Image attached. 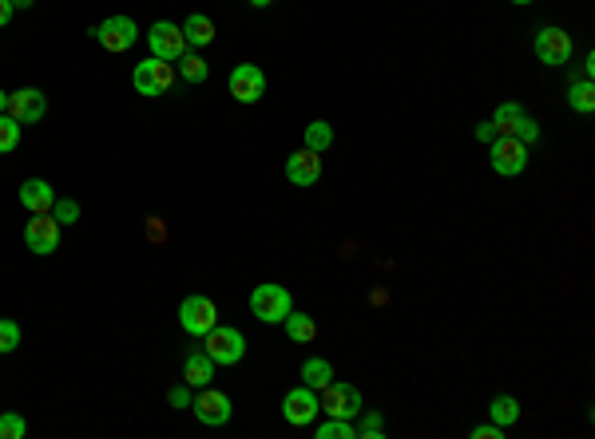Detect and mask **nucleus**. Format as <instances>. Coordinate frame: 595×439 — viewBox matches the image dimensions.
I'll list each match as a JSON object with an SVG mask.
<instances>
[{
	"mask_svg": "<svg viewBox=\"0 0 595 439\" xmlns=\"http://www.w3.org/2000/svg\"><path fill=\"white\" fill-rule=\"evenodd\" d=\"M179 325H183V333H191V337H207L211 328L219 325V309H214L211 298L191 293V298H183V305H179Z\"/></svg>",
	"mask_w": 595,
	"mask_h": 439,
	"instance_id": "20e7f679",
	"label": "nucleus"
},
{
	"mask_svg": "<svg viewBox=\"0 0 595 439\" xmlns=\"http://www.w3.org/2000/svg\"><path fill=\"white\" fill-rule=\"evenodd\" d=\"M512 139H521V142H536V139H540V123H536L532 115H524V119H521V127H516V135H512Z\"/></svg>",
	"mask_w": 595,
	"mask_h": 439,
	"instance_id": "2f4dec72",
	"label": "nucleus"
},
{
	"mask_svg": "<svg viewBox=\"0 0 595 439\" xmlns=\"http://www.w3.org/2000/svg\"><path fill=\"white\" fill-rule=\"evenodd\" d=\"M52 218L64 226H72V222H80V202H72V199H56V206H52Z\"/></svg>",
	"mask_w": 595,
	"mask_h": 439,
	"instance_id": "c756f323",
	"label": "nucleus"
},
{
	"mask_svg": "<svg viewBox=\"0 0 595 439\" xmlns=\"http://www.w3.org/2000/svg\"><path fill=\"white\" fill-rule=\"evenodd\" d=\"M175 63H179V75H183V80H187V83H203V80H207V75H211L207 60H203V56H194V52H183V56H179Z\"/></svg>",
	"mask_w": 595,
	"mask_h": 439,
	"instance_id": "393cba45",
	"label": "nucleus"
},
{
	"mask_svg": "<svg viewBox=\"0 0 595 439\" xmlns=\"http://www.w3.org/2000/svg\"><path fill=\"white\" fill-rule=\"evenodd\" d=\"M179 28H183V40H187V48H207V44L214 40V20L207 13H191Z\"/></svg>",
	"mask_w": 595,
	"mask_h": 439,
	"instance_id": "a211bd4d",
	"label": "nucleus"
},
{
	"mask_svg": "<svg viewBox=\"0 0 595 439\" xmlns=\"http://www.w3.org/2000/svg\"><path fill=\"white\" fill-rule=\"evenodd\" d=\"M203 353H207L214 365L231 368V365H238V360L246 356V337L238 333V328H231V325H214L211 333L203 337Z\"/></svg>",
	"mask_w": 595,
	"mask_h": 439,
	"instance_id": "f03ea898",
	"label": "nucleus"
},
{
	"mask_svg": "<svg viewBox=\"0 0 595 439\" xmlns=\"http://www.w3.org/2000/svg\"><path fill=\"white\" fill-rule=\"evenodd\" d=\"M472 135L481 139V142H492V139H496V127H492V119H489V123H476V131H472Z\"/></svg>",
	"mask_w": 595,
	"mask_h": 439,
	"instance_id": "c9c22d12",
	"label": "nucleus"
},
{
	"mask_svg": "<svg viewBox=\"0 0 595 439\" xmlns=\"http://www.w3.org/2000/svg\"><path fill=\"white\" fill-rule=\"evenodd\" d=\"M5 112L13 115L20 127H28V123H40V119H45L48 100H45L40 87H20V92H8V107H5Z\"/></svg>",
	"mask_w": 595,
	"mask_h": 439,
	"instance_id": "9d476101",
	"label": "nucleus"
},
{
	"mask_svg": "<svg viewBox=\"0 0 595 439\" xmlns=\"http://www.w3.org/2000/svg\"><path fill=\"white\" fill-rule=\"evenodd\" d=\"M512 5H532V0H512Z\"/></svg>",
	"mask_w": 595,
	"mask_h": 439,
	"instance_id": "a19ab883",
	"label": "nucleus"
},
{
	"mask_svg": "<svg viewBox=\"0 0 595 439\" xmlns=\"http://www.w3.org/2000/svg\"><path fill=\"white\" fill-rule=\"evenodd\" d=\"M333 380V365L330 360H322V356H310L306 365H302V384H306V388H326V384Z\"/></svg>",
	"mask_w": 595,
	"mask_h": 439,
	"instance_id": "aec40b11",
	"label": "nucleus"
},
{
	"mask_svg": "<svg viewBox=\"0 0 595 439\" xmlns=\"http://www.w3.org/2000/svg\"><path fill=\"white\" fill-rule=\"evenodd\" d=\"M469 435H472V439H504V427H496V424H476Z\"/></svg>",
	"mask_w": 595,
	"mask_h": 439,
	"instance_id": "72a5a7b5",
	"label": "nucleus"
},
{
	"mask_svg": "<svg viewBox=\"0 0 595 439\" xmlns=\"http://www.w3.org/2000/svg\"><path fill=\"white\" fill-rule=\"evenodd\" d=\"M147 241H167V226H164V218H147Z\"/></svg>",
	"mask_w": 595,
	"mask_h": 439,
	"instance_id": "f704fd0d",
	"label": "nucleus"
},
{
	"mask_svg": "<svg viewBox=\"0 0 595 439\" xmlns=\"http://www.w3.org/2000/svg\"><path fill=\"white\" fill-rule=\"evenodd\" d=\"M532 48H536L540 63H548V68H560V63H568V60H571V36H568L564 28H556V24L540 28Z\"/></svg>",
	"mask_w": 595,
	"mask_h": 439,
	"instance_id": "9b49d317",
	"label": "nucleus"
},
{
	"mask_svg": "<svg viewBox=\"0 0 595 439\" xmlns=\"http://www.w3.org/2000/svg\"><path fill=\"white\" fill-rule=\"evenodd\" d=\"M25 246L40 258L56 254L60 249V222L52 214H32V222L25 226Z\"/></svg>",
	"mask_w": 595,
	"mask_h": 439,
	"instance_id": "1a4fd4ad",
	"label": "nucleus"
},
{
	"mask_svg": "<svg viewBox=\"0 0 595 439\" xmlns=\"http://www.w3.org/2000/svg\"><path fill=\"white\" fill-rule=\"evenodd\" d=\"M318 392L313 388H290L286 396H283V415H286V424H294V427H306V424H313L318 420Z\"/></svg>",
	"mask_w": 595,
	"mask_h": 439,
	"instance_id": "ddd939ff",
	"label": "nucleus"
},
{
	"mask_svg": "<svg viewBox=\"0 0 595 439\" xmlns=\"http://www.w3.org/2000/svg\"><path fill=\"white\" fill-rule=\"evenodd\" d=\"M489 415H492L496 427H504V432H508V427L521 420V404H516V396H504V392H501V396H492Z\"/></svg>",
	"mask_w": 595,
	"mask_h": 439,
	"instance_id": "6ab92c4d",
	"label": "nucleus"
},
{
	"mask_svg": "<svg viewBox=\"0 0 595 439\" xmlns=\"http://www.w3.org/2000/svg\"><path fill=\"white\" fill-rule=\"evenodd\" d=\"M362 439H382L385 435V420H382V412H362V424L353 427Z\"/></svg>",
	"mask_w": 595,
	"mask_h": 439,
	"instance_id": "c85d7f7f",
	"label": "nucleus"
},
{
	"mask_svg": "<svg viewBox=\"0 0 595 439\" xmlns=\"http://www.w3.org/2000/svg\"><path fill=\"white\" fill-rule=\"evenodd\" d=\"M92 36L100 40V48H107V52H127L132 44L139 40V28H135V20L132 16H107V20H100V24L92 28Z\"/></svg>",
	"mask_w": 595,
	"mask_h": 439,
	"instance_id": "0eeeda50",
	"label": "nucleus"
},
{
	"mask_svg": "<svg viewBox=\"0 0 595 439\" xmlns=\"http://www.w3.org/2000/svg\"><path fill=\"white\" fill-rule=\"evenodd\" d=\"M528 112L521 103H501L496 107V115H492V127H496V135H516V127H521V119Z\"/></svg>",
	"mask_w": 595,
	"mask_h": 439,
	"instance_id": "4be33fe9",
	"label": "nucleus"
},
{
	"mask_svg": "<svg viewBox=\"0 0 595 439\" xmlns=\"http://www.w3.org/2000/svg\"><path fill=\"white\" fill-rule=\"evenodd\" d=\"M28 420L20 412H0V439H25Z\"/></svg>",
	"mask_w": 595,
	"mask_h": 439,
	"instance_id": "a878e982",
	"label": "nucleus"
},
{
	"mask_svg": "<svg viewBox=\"0 0 595 439\" xmlns=\"http://www.w3.org/2000/svg\"><path fill=\"white\" fill-rule=\"evenodd\" d=\"M16 142H20V123L8 112H0V155L16 151Z\"/></svg>",
	"mask_w": 595,
	"mask_h": 439,
	"instance_id": "bb28decb",
	"label": "nucleus"
},
{
	"mask_svg": "<svg viewBox=\"0 0 595 439\" xmlns=\"http://www.w3.org/2000/svg\"><path fill=\"white\" fill-rule=\"evenodd\" d=\"M5 107H8V92H0V112H5Z\"/></svg>",
	"mask_w": 595,
	"mask_h": 439,
	"instance_id": "58836bf2",
	"label": "nucleus"
},
{
	"mask_svg": "<svg viewBox=\"0 0 595 439\" xmlns=\"http://www.w3.org/2000/svg\"><path fill=\"white\" fill-rule=\"evenodd\" d=\"M147 44H151V56L155 60H167L175 63L183 52H187V40H183V28L171 24V20H155L147 32Z\"/></svg>",
	"mask_w": 595,
	"mask_h": 439,
	"instance_id": "6e6552de",
	"label": "nucleus"
},
{
	"mask_svg": "<svg viewBox=\"0 0 595 439\" xmlns=\"http://www.w3.org/2000/svg\"><path fill=\"white\" fill-rule=\"evenodd\" d=\"M290 309H294V301H290V289L286 285H274V281H266V285H258V289L251 293V313L258 317L263 325H283Z\"/></svg>",
	"mask_w": 595,
	"mask_h": 439,
	"instance_id": "f257e3e1",
	"label": "nucleus"
},
{
	"mask_svg": "<svg viewBox=\"0 0 595 439\" xmlns=\"http://www.w3.org/2000/svg\"><path fill=\"white\" fill-rule=\"evenodd\" d=\"M568 107L571 112H595V87H591V80H580V83H571L568 87Z\"/></svg>",
	"mask_w": 595,
	"mask_h": 439,
	"instance_id": "b1692460",
	"label": "nucleus"
},
{
	"mask_svg": "<svg viewBox=\"0 0 595 439\" xmlns=\"http://www.w3.org/2000/svg\"><path fill=\"white\" fill-rule=\"evenodd\" d=\"M286 337L290 340H298V345H310L313 337H318V325H313V317H306V313H294L290 309V317H286Z\"/></svg>",
	"mask_w": 595,
	"mask_h": 439,
	"instance_id": "412c9836",
	"label": "nucleus"
},
{
	"mask_svg": "<svg viewBox=\"0 0 595 439\" xmlns=\"http://www.w3.org/2000/svg\"><path fill=\"white\" fill-rule=\"evenodd\" d=\"M489 159H492V171L496 174H508V179H516V174H524V167H528V142L512 139V135H496L489 142Z\"/></svg>",
	"mask_w": 595,
	"mask_h": 439,
	"instance_id": "39448f33",
	"label": "nucleus"
},
{
	"mask_svg": "<svg viewBox=\"0 0 595 439\" xmlns=\"http://www.w3.org/2000/svg\"><path fill=\"white\" fill-rule=\"evenodd\" d=\"M191 408H194V415H199V424H207V427H223L234 415L231 400H226L219 388H211V384L207 388H199V396L191 400Z\"/></svg>",
	"mask_w": 595,
	"mask_h": 439,
	"instance_id": "f8f14e48",
	"label": "nucleus"
},
{
	"mask_svg": "<svg viewBox=\"0 0 595 439\" xmlns=\"http://www.w3.org/2000/svg\"><path fill=\"white\" fill-rule=\"evenodd\" d=\"M20 206H25L28 214H52V206H56V190L45 182V179H28L20 186Z\"/></svg>",
	"mask_w": 595,
	"mask_h": 439,
	"instance_id": "dca6fc26",
	"label": "nucleus"
},
{
	"mask_svg": "<svg viewBox=\"0 0 595 439\" xmlns=\"http://www.w3.org/2000/svg\"><path fill=\"white\" fill-rule=\"evenodd\" d=\"M318 439H357L353 420H338V415H330V420L318 427Z\"/></svg>",
	"mask_w": 595,
	"mask_h": 439,
	"instance_id": "cd10ccee",
	"label": "nucleus"
},
{
	"mask_svg": "<svg viewBox=\"0 0 595 439\" xmlns=\"http://www.w3.org/2000/svg\"><path fill=\"white\" fill-rule=\"evenodd\" d=\"M318 408L326 415H338V420H357L362 415V392L353 384H342V380H330L326 388H318Z\"/></svg>",
	"mask_w": 595,
	"mask_h": 439,
	"instance_id": "7ed1b4c3",
	"label": "nucleus"
},
{
	"mask_svg": "<svg viewBox=\"0 0 595 439\" xmlns=\"http://www.w3.org/2000/svg\"><path fill=\"white\" fill-rule=\"evenodd\" d=\"M286 179L294 182V186H313V182L322 179V155H318V151L302 147L298 155L286 159Z\"/></svg>",
	"mask_w": 595,
	"mask_h": 439,
	"instance_id": "2eb2a0df",
	"label": "nucleus"
},
{
	"mask_svg": "<svg viewBox=\"0 0 595 439\" xmlns=\"http://www.w3.org/2000/svg\"><path fill=\"white\" fill-rule=\"evenodd\" d=\"M132 83H135L139 95H164V92H171V83H175V63L151 56L144 63H135Z\"/></svg>",
	"mask_w": 595,
	"mask_h": 439,
	"instance_id": "423d86ee",
	"label": "nucleus"
},
{
	"mask_svg": "<svg viewBox=\"0 0 595 439\" xmlns=\"http://www.w3.org/2000/svg\"><path fill=\"white\" fill-rule=\"evenodd\" d=\"M36 5V0H13V8H32Z\"/></svg>",
	"mask_w": 595,
	"mask_h": 439,
	"instance_id": "4c0bfd02",
	"label": "nucleus"
},
{
	"mask_svg": "<svg viewBox=\"0 0 595 439\" xmlns=\"http://www.w3.org/2000/svg\"><path fill=\"white\" fill-rule=\"evenodd\" d=\"M16 348H20V325L0 321V353H16Z\"/></svg>",
	"mask_w": 595,
	"mask_h": 439,
	"instance_id": "7c9ffc66",
	"label": "nucleus"
},
{
	"mask_svg": "<svg viewBox=\"0 0 595 439\" xmlns=\"http://www.w3.org/2000/svg\"><path fill=\"white\" fill-rule=\"evenodd\" d=\"M167 404L171 408H191V384H179V388L167 392Z\"/></svg>",
	"mask_w": 595,
	"mask_h": 439,
	"instance_id": "473e14b6",
	"label": "nucleus"
},
{
	"mask_svg": "<svg viewBox=\"0 0 595 439\" xmlns=\"http://www.w3.org/2000/svg\"><path fill=\"white\" fill-rule=\"evenodd\" d=\"M214 360L207 353H191L187 360H183V384H191V388H207V384L214 380Z\"/></svg>",
	"mask_w": 595,
	"mask_h": 439,
	"instance_id": "f3484780",
	"label": "nucleus"
},
{
	"mask_svg": "<svg viewBox=\"0 0 595 439\" xmlns=\"http://www.w3.org/2000/svg\"><path fill=\"white\" fill-rule=\"evenodd\" d=\"M231 95L238 103H258L266 95V75L254 63H238L231 72Z\"/></svg>",
	"mask_w": 595,
	"mask_h": 439,
	"instance_id": "4468645a",
	"label": "nucleus"
},
{
	"mask_svg": "<svg viewBox=\"0 0 595 439\" xmlns=\"http://www.w3.org/2000/svg\"><path fill=\"white\" fill-rule=\"evenodd\" d=\"M251 5H254V8H266V5H270V0H251Z\"/></svg>",
	"mask_w": 595,
	"mask_h": 439,
	"instance_id": "ea45409f",
	"label": "nucleus"
},
{
	"mask_svg": "<svg viewBox=\"0 0 595 439\" xmlns=\"http://www.w3.org/2000/svg\"><path fill=\"white\" fill-rule=\"evenodd\" d=\"M13 13H16V8H13V0H0V28H5L8 20H13Z\"/></svg>",
	"mask_w": 595,
	"mask_h": 439,
	"instance_id": "e433bc0d",
	"label": "nucleus"
},
{
	"mask_svg": "<svg viewBox=\"0 0 595 439\" xmlns=\"http://www.w3.org/2000/svg\"><path fill=\"white\" fill-rule=\"evenodd\" d=\"M330 147H333V127L326 123V119H313V123L306 127V151H318V155H326Z\"/></svg>",
	"mask_w": 595,
	"mask_h": 439,
	"instance_id": "5701e85b",
	"label": "nucleus"
}]
</instances>
